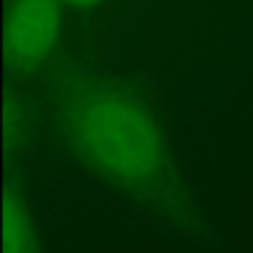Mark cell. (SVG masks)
I'll list each match as a JSON object with an SVG mask.
<instances>
[{
    "label": "cell",
    "instance_id": "2",
    "mask_svg": "<svg viewBox=\"0 0 253 253\" xmlns=\"http://www.w3.org/2000/svg\"><path fill=\"white\" fill-rule=\"evenodd\" d=\"M60 0H8L5 52L13 67L33 70L55 50L62 33Z\"/></svg>",
    "mask_w": 253,
    "mask_h": 253
},
{
    "label": "cell",
    "instance_id": "3",
    "mask_svg": "<svg viewBox=\"0 0 253 253\" xmlns=\"http://www.w3.org/2000/svg\"><path fill=\"white\" fill-rule=\"evenodd\" d=\"M3 253H42L30 213L10 189H5L3 204Z\"/></svg>",
    "mask_w": 253,
    "mask_h": 253
},
{
    "label": "cell",
    "instance_id": "4",
    "mask_svg": "<svg viewBox=\"0 0 253 253\" xmlns=\"http://www.w3.org/2000/svg\"><path fill=\"white\" fill-rule=\"evenodd\" d=\"M65 5H75V8H92V5H99L102 0H60Z\"/></svg>",
    "mask_w": 253,
    "mask_h": 253
},
{
    "label": "cell",
    "instance_id": "1",
    "mask_svg": "<svg viewBox=\"0 0 253 253\" xmlns=\"http://www.w3.org/2000/svg\"><path fill=\"white\" fill-rule=\"evenodd\" d=\"M60 134L72 157L114 189L154 201H179L174 152L154 109L114 80H80L60 97Z\"/></svg>",
    "mask_w": 253,
    "mask_h": 253
}]
</instances>
